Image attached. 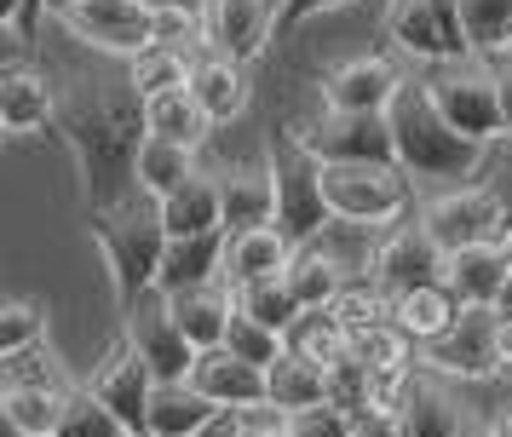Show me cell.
<instances>
[{"label": "cell", "mask_w": 512, "mask_h": 437, "mask_svg": "<svg viewBox=\"0 0 512 437\" xmlns=\"http://www.w3.org/2000/svg\"><path fill=\"white\" fill-rule=\"evenodd\" d=\"M196 437H248V414H219V420L202 426Z\"/></svg>", "instance_id": "obj_47"}, {"label": "cell", "mask_w": 512, "mask_h": 437, "mask_svg": "<svg viewBox=\"0 0 512 437\" xmlns=\"http://www.w3.org/2000/svg\"><path fill=\"white\" fill-rule=\"evenodd\" d=\"M52 437H127V426L98 403L93 391L81 386L70 403H64V420H58V432H52Z\"/></svg>", "instance_id": "obj_41"}, {"label": "cell", "mask_w": 512, "mask_h": 437, "mask_svg": "<svg viewBox=\"0 0 512 437\" xmlns=\"http://www.w3.org/2000/svg\"><path fill=\"white\" fill-rule=\"evenodd\" d=\"M392 133H397V167L420 184H449V190H461V179L478 167V156H484V144L461 138L438 115L426 81H409V87H403V98L392 104Z\"/></svg>", "instance_id": "obj_3"}, {"label": "cell", "mask_w": 512, "mask_h": 437, "mask_svg": "<svg viewBox=\"0 0 512 437\" xmlns=\"http://www.w3.org/2000/svg\"><path fill=\"white\" fill-rule=\"evenodd\" d=\"M466 305L455 294H449V282H438V288H420V294H403L392 299V322L409 334L415 345H432L443 340L449 328H455V317H461Z\"/></svg>", "instance_id": "obj_31"}, {"label": "cell", "mask_w": 512, "mask_h": 437, "mask_svg": "<svg viewBox=\"0 0 512 437\" xmlns=\"http://www.w3.org/2000/svg\"><path fill=\"white\" fill-rule=\"evenodd\" d=\"M196 41H202V12H190L185 0H156V46L185 52Z\"/></svg>", "instance_id": "obj_43"}, {"label": "cell", "mask_w": 512, "mask_h": 437, "mask_svg": "<svg viewBox=\"0 0 512 437\" xmlns=\"http://www.w3.org/2000/svg\"><path fill=\"white\" fill-rule=\"evenodd\" d=\"M144 133L167 138V144H185V150H202L208 133H213V121H208V110L196 104V92L179 87V92H162V98L144 104Z\"/></svg>", "instance_id": "obj_29"}, {"label": "cell", "mask_w": 512, "mask_h": 437, "mask_svg": "<svg viewBox=\"0 0 512 437\" xmlns=\"http://www.w3.org/2000/svg\"><path fill=\"white\" fill-rule=\"evenodd\" d=\"M173 317H179V334L202 351H219L225 334H231V317H236V288L231 282H213V288H196V294H173Z\"/></svg>", "instance_id": "obj_22"}, {"label": "cell", "mask_w": 512, "mask_h": 437, "mask_svg": "<svg viewBox=\"0 0 512 437\" xmlns=\"http://www.w3.org/2000/svg\"><path fill=\"white\" fill-rule=\"evenodd\" d=\"M392 41L420 58V64H466L472 58V41H466V23H461V0H397L392 6Z\"/></svg>", "instance_id": "obj_10"}, {"label": "cell", "mask_w": 512, "mask_h": 437, "mask_svg": "<svg viewBox=\"0 0 512 437\" xmlns=\"http://www.w3.org/2000/svg\"><path fill=\"white\" fill-rule=\"evenodd\" d=\"M248 437H294V432H288V420H259V426L248 420Z\"/></svg>", "instance_id": "obj_51"}, {"label": "cell", "mask_w": 512, "mask_h": 437, "mask_svg": "<svg viewBox=\"0 0 512 437\" xmlns=\"http://www.w3.org/2000/svg\"><path fill=\"white\" fill-rule=\"evenodd\" d=\"M461 23L472 52H507L512 46V0H461Z\"/></svg>", "instance_id": "obj_39"}, {"label": "cell", "mask_w": 512, "mask_h": 437, "mask_svg": "<svg viewBox=\"0 0 512 437\" xmlns=\"http://www.w3.org/2000/svg\"><path fill=\"white\" fill-rule=\"evenodd\" d=\"M219 196H225V236H248V230H265L277 219L271 167H231L219 179Z\"/></svg>", "instance_id": "obj_25"}, {"label": "cell", "mask_w": 512, "mask_h": 437, "mask_svg": "<svg viewBox=\"0 0 512 437\" xmlns=\"http://www.w3.org/2000/svg\"><path fill=\"white\" fill-rule=\"evenodd\" d=\"M288 351L305 357V363H317V368H334L351 351V334L334 311H305V317L288 328Z\"/></svg>", "instance_id": "obj_34"}, {"label": "cell", "mask_w": 512, "mask_h": 437, "mask_svg": "<svg viewBox=\"0 0 512 437\" xmlns=\"http://www.w3.org/2000/svg\"><path fill=\"white\" fill-rule=\"evenodd\" d=\"M190 69H196V64H190L185 52H173V46H150L144 58L127 64V81H133V92L150 104V98H162V92L190 87Z\"/></svg>", "instance_id": "obj_35"}, {"label": "cell", "mask_w": 512, "mask_h": 437, "mask_svg": "<svg viewBox=\"0 0 512 437\" xmlns=\"http://www.w3.org/2000/svg\"><path fill=\"white\" fill-rule=\"evenodd\" d=\"M35 345H47V305L41 299H6V311H0V363L24 357Z\"/></svg>", "instance_id": "obj_38"}, {"label": "cell", "mask_w": 512, "mask_h": 437, "mask_svg": "<svg viewBox=\"0 0 512 437\" xmlns=\"http://www.w3.org/2000/svg\"><path fill=\"white\" fill-rule=\"evenodd\" d=\"M369 276L386 299H403V294H420V288H438L443 276H449V253H443L420 225H403V230H392L386 242H374Z\"/></svg>", "instance_id": "obj_13"}, {"label": "cell", "mask_w": 512, "mask_h": 437, "mask_svg": "<svg viewBox=\"0 0 512 437\" xmlns=\"http://www.w3.org/2000/svg\"><path fill=\"white\" fill-rule=\"evenodd\" d=\"M162 213L167 242H190V236H225V196H219V179L196 173L185 190H173L167 202H156Z\"/></svg>", "instance_id": "obj_19"}, {"label": "cell", "mask_w": 512, "mask_h": 437, "mask_svg": "<svg viewBox=\"0 0 512 437\" xmlns=\"http://www.w3.org/2000/svg\"><path fill=\"white\" fill-rule=\"evenodd\" d=\"M133 179H139L144 202H167L173 190H185V184L196 179V150H185V144H167V138H144Z\"/></svg>", "instance_id": "obj_32"}, {"label": "cell", "mask_w": 512, "mask_h": 437, "mask_svg": "<svg viewBox=\"0 0 512 437\" xmlns=\"http://www.w3.org/2000/svg\"><path fill=\"white\" fill-rule=\"evenodd\" d=\"M403 75L386 58H351L323 81V110L328 115H392V104L403 98Z\"/></svg>", "instance_id": "obj_16"}, {"label": "cell", "mask_w": 512, "mask_h": 437, "mask_svg": "<svg viewBox=\"0 0 512 437\" xmlns=\"http://www.w3.org/2000/svg\"><path fill=\"white\" fill-rule=\"evenodd\" d=\"M277 12L282 0H202V46L248 69L277 41Z\"/></svg>", "instance_id": "obj_12"}, {"label": "cell", "mask_w": 512, "mask_h": 437, "mask_svg": "<svg viewBox=\"0 0 512 437\" xmlns=\"http://www.w3.org/2000/svg\"><path fill=\"white\" fill-rule=\"evenodd\" d=\"M426 92H432V104H438L443 121L461 138H472V144H489V138L507 133V121H501V75L495 69L449 64L426 81Z\"/></svg>", "instance_id": "obj_8"}, {"label": "cell", "mask_w": 512, "mask_h": 437, "mask_svg": "<svg viewBox=\"0 0 512 437\" xmlns=\"http://www.w3.org/2000/svg\"><path fill=\"white\" fill-rule=\"evenodd\" d=\"M52 12L75 41L127 64L156 46V0H52Z\"/></svg>", "instance_id": "obj_5"}, {"label": "cell", "mask_w": 512, "mask_h": 437, "mask_svg": "<svg viewBox=\"0 0 512 437\" xmlns=\"http://www.w3.org/2000/svg\"><path fill=\"white\" fill-rule=\"evenodd\" d=\"M420 230L455 259L466 248H495L507 236V207H501V196L489 184H461V190H443V196L426 202Z\"/></svg>", "instance_id": "obj_7"}, {"label": "cell", "mask_w": 512, "mask_h": 437, "mask_svg": "<svg viewBox=\"0 0 512 437\" xmlns=\"http://www.w3.org/2000/svg\"><path fill=\"white\" fill-rule=\"evenodd\" d=\"M41 12H47V0H0V23H6L18 41H35V29H41Z\"/></svg>", "instance_id": "obj_45"}, {"label": "cell", "mask_w": 512, "mask_h": 437, "mask_svg": "<svg viewBox=\"0 0 512 437\" xmlns=\"http://www.w3.org/2000/svg\"><path fill=\"white\" fill-rule=\"evenodd\" d=\"M495 75H501V121H507V138H512V64L495 69Z\"/></svg>", "instance_id": "obj_50"}, {"label": "cell", "mask_w": 512, "mask_h": 437, "mask_svg": "<svg viewBox=\"0 0 512 437\" xmlns=\"http://www.w3.org/2000/svg\"><path fill=\"white\" fill-rule=\"evenodd\" d=\"M328 403V368L305 363L294 351H282L277 363L265 368V409L277 420H294L305 409H323Z\"/></svg>", "instance_id": "obj_24"}, {"label": "cell", "mask_w": 512, "mask_h": 437, "mask_svg": "<svg viewBox=\"0 0 512 437\" xmlns=\"http://www.w3.org/2000/svg\"><path fill=\"white\" fill-rule=\"evenodd\" d=\"M294 437H357V414L340 409V403H323V409H305L288 420Z\"/></svg>", "instance_id": "obj_44"}, {"label": "cell", "mask_w": 512, "mask_h": 437, "mask_svg": "<svg viewBox=\"0 0 512 437\" xmlns=\"http://www.w3.org/2000/svg\"><path fill=\"white\" fill-rule=\"evenodd\" d=\"M219 414L225 409H213L190 380H179V386H156V397H150V426H144V432L150 437H196L202 426H213Z\"/></svg>", "instance_id": "obj_30"}, {"label": "cell", "mask_w": 512, "mask_h": 437, "mask_svg": "<svg viewBox=\"0 0 512 437\" xmlns=\"http://www.w3.org/2000/svg\"><path fill=\"white\" fill-rule=\"evenodd\" d=\"M340 6H351V0H282L277 12V35H294L305 18H317V12H340Z\"/></svg>", "instance_id": "obj_46"}, {"label": "cell", "mask_w": 512, "mask_h": 437, "mask_svg": "<svg viewBox=\"0 0 512 437\" xmlns=\"http://www.w3.org/2000/svg\"><path fill=\"white\" fill-rule=\"evenodd\" d=\"M495 248H501V259H507V271H512V225H507V236H501Z\"/></svg>", "instance_id": "obj_53"}, {"label": "cell", "mask_w": 512, "mask_h": 437, "mask_svg": "<svg viewBox=\"0 0 512 437\" xmlns=\"http://www.w3.org/2000/svg\"><path fill=\"white\" fill-rule=\"evenodd\" d=\"M357 437H397V420H386V414H363V420H357Z\"/></svg>", "instance_id": "obj_49"}, {"label": "cell", "mask_w": 512, "mask_h": 437, "mask_svg": "<svg viewBox=\"0 0 512 437\" xmlns=\"http://www.w3.org/2000/svg\"><path fill=\"white\" fill-rule=\"evenodd\" d=\"M190 386L202 391L213 409H225V414H254V409H265V368L231 357L225 345L196 357V368H190Z\"/></svg>", "instance_id": "obj_17"}, {"label": "cell", "mask_w": 512, "mask_h": 437, "mask_svg": "<svg viewBox=\"0 0 512 437\" xmlns=\"http://www.w3.org/2000/svg\"><path fill=\"white\" fill-rule=\"evenodd\" d=\"M282 282H288V294L300 299V311H334L340 305V294H346V259L340 253H328L323 242H311V248L294 253V265L282 271Z\"/></svg>", "instance_id": "obj_26"}, {"label": "cell", "mask_w": 512, "mask_h": 437, "mask_svg": "<svg viewBox=\"0 0 512 437\" xmlns=\"http://www.w3.org/2000/svg\"><path fill=\"white\" fill-rule=\"evenodd\" d=\"M225 242L231 236H190V242H167L162 253V276H156V294H196L225 282Z\"/></svg>", "instance_id": "obj_20"}, {"label": "cell", "mask_w": 512, "mask_h": 437, "mask_svg": "<svg viewBox=\"0 0 512 437\" xmlns=\"http://www.w3.org/2000/svg\"><path fill=\"white\" fill-rule=\"evenodd\" d=\"M87 230H93L98 253H104V271H110V288H116V305L133 311L144 294H156V276H162V253H167V230L156 202H133L104 207V213H87Z\"/></svg>", "instance_id": "obj_2"}, {"label": "cell", "mask_w": 512, "mask_h": 437, "mask_svg": "<svg viewBox=\"0 0 512 437\" xmlns=\"http://www.w3.org/2000/svg\"><path fill=\"white\" fill-rule=\"evenodd\" d=\"M461 432H466L461 403L443 391L438 374H420L403 414H397V437H461Z\"/></svg>", "instance_id": "obj_28"}, {"label": "cell", "mask_w": 512, "mask_h": 437, "mask_svg": "<svg viewBox=\"0 0 512 437\" xmlns=\"http://www.w3.org/2000/svg\"><path fill=\"white\" fill-rule=\"evenodd\" d=\"M156 386H162V380L144 368V357L127 340H121L116 351L93 368V380H87V391L116 414L127 432H144V426H150V397H156Z\"/></svg>", "instance_id": "obj_15"}, {"label": "cell", "mask_w": 512, "mask_h": 437, "mask_svg": "<svg viewBox=\"0 0 512 437\" xmlns=\"http://www.w3.org/2000/svg\"><path fill=\"white\" fill-rule=\"evenodd\" d=\"M489 432H495V437H512V403H501V409H495V420H489Z\"/></svg>", "instance_id": "obj_52"}, {"label": "cell", "mask_w": 512, "mask_h": 437, "mask_svg": "<svg viewBox=\"0 0 512 437\" xmlns=\"http://www.w3.org/2000/svg\"><path fill=\"white\" fill-rule=\"evenodd\" d=\"M75 391H29V386H0V409H6V426L18 437H52L58 420H64V403Z\"/></svg>", "instance_id": "obj_33"}, {"label": "cell", "mask_w": 512, "mask_h": 437, "mask_svg": "<svg viewBox=\"0 0 512 437\" xmlns=\"http://www.w3.org/2000/svg\"><path fill=\"white\" fill-rule=\"evenodd\" d=\"M236 311H242V317H254V322H265V328H271V334H282V340H288V328L305 317L300 299L288 294V282H282V276L254 282V288H236Z\"/></svg>", "instance_id": "obj_36"}, {"label": "cell", "mask_w": 512, "mask_h": 437, "mask_svg": "<svg viewBox=\"0 0 512 437\" xmlns=\"http://www.w3.org/2000/svg\"><path fill=\"white\" fill-rule=\"evenodd\" d=\"M127 437H150V432H127Z\"/></svg>", "instance_id": "obj_55"}, {"label": "cell", "mask_w": 512, "mask_h": 437, "mask_svg": "<svg viewBox=\"0 0 512 437\" xmlns=\"http://www.w3.org/2000/svg\"><path fill=\"white\" fill-rule=\"evenodd\" d=\"M351 357H357V363H369L374 374L415 368V363H409V357H415V340H409L397 322H374V328H363V334H351Z\"/></svg>", "instance_id": "obj_37"}, {"label": "cell", "mask_w": 512, "mask_h": 437, "mask_svg": "<svg viewBox=\"0 0 512 437\" xmlns=\"http://www.w3.org/2000/svg\"><path fill=\"white\" fill-rule=\"evenodd\" d=\"M190 92H196V104L208 110V121L219 127V121H236V115L248 110V98H254V87H248V69L231 64V58H196V69H190Z\"/></svg>", "instance_id": "obj_27"}, {"label": "cell", "mask_w": 512, "mask_h": 437, "mask_svg": "<svg viewBox=\"0 0 512 437\" xmlns=\"http://www.w3.org/2000/svg\"><path fill=\"white\" fill-rule=\"evenodd\" d=\"M294 253L300 248H294L277 225L248 230V236H231V242H225V282H231V288L271 282V276H282L288 265H294Z\"/></svg>", "instance_id": "obj_23"}, {"label": "cell", "mask_w": 512, "mask_h": 437, "mask_svg": "<svg viewBox=\"0 0 512 437\" xmlns=\"http://www.w3.org/2000/svg\"><path fill=\"white\" fill-rule=\"evenodd\" d=\"M409 173L403 167H323V196L334 225L380 230L409 213Z\"/></svg>", "instance_id": "obj_6"}, {"label": "cell", "mask_w": 512, "mask_h": 437, "mask_svg": "<svg viewBox=\"0 0 512 437\" xmlns=\"http://www.w3.org/2000/svg\"><path fill=\"white\" fill-rule=\"evenodd\" d=\"M300 144L323 167H397L392 115H328L300 127Z\"/></svg>", "instance_id": "obj_9"}, {"label": "cell", "mask_w": 512, "mask_h": 437, "mask_svg": "<svg viewBox=\"0 0 512 437\" xmlns=\"http://www.w3.org/2000/svg\"><path fill=\"white\" fill-rule=\"evenodd\" d=\"M495 357H501V374H512V311H501V328H495Z\"/></svg>", "instance_id": "obj_48"}, {"label": "cell", "mask_w": 512, "mask_h": 437, "mask_svg": "<svg viewBox=\"0 0 512 437\" xmlns=\"http://www.w3.org/2000/svg\"><path fill=\"white\" fill-rule=\"evenodd\" d=\"M121 340L139 351L144 368L162 386H179V380H190V368H196V345L179 334V317H173L167 294H144L133 311H121Z\"/></svg>", "instance_id": "obj_11"}, {"label": "cell", "mask_w": 512, "mask_h": 437, "mask_svg": "<svg viewBox=\"0 0 512 437\" xmlns=\"http://www.w3.org/2000/svg\"><path fill=\"white\" fill-rule=\"evenodd\" d=\"M225 351H231V357H242V363H254V368H271L282 351H288V340H282V334H271L265 322H254V317H242V311H236L231 334H225Z\"/></svg>", "instance_id": "obj_42"}, {"label": "cell", "mask_w": 512, "mask_h": 437, "mask_svg": "<svg viewBox=\"0 0 512 437\" xmlns=\"http://www.w3.org/2000/svg\"><path fill=\"white\" fill-rule=\"evenodd\" d=\"M0 374H6V386H29V391H81L87 386V380H70V374H64V363L52 357L47 345H35L24 357H6Z\"/></svg>", "instance_id": "obj_40"}, {"label": "cell", "mask_w": 512, "mask_h": 437, "mask_svg": "<svg viewBox=\"0 0 512 437\" xmlns=\"http://www.w3.org/2000/svg\"><path fill=\"white\" fill-rule=\"evenodd\" d=\"M0 127L12 138L58 127V87H52L41 69H29V64L0 69Z\"/></svg>", "instance_id": "obj_18"}, {"label": "cell", "mask_w": 512, "mask_h": 437, "mask_svg": "<svg viewBox=\"0 0 512 437\" xmlns=\"http://www.w3.org/2000/svg\"><path fill=\"white\" fill-rule=\"evenodd\" d=\"M52 133L70 144L81 184H87V213L121 207L139 196V150H144V98L133 81H104V75H75L58 87V127Z\"/></svg>", "instance_id": "obj_1"}, {"label": "cell", "mask_w": 512, "mask_h": 437, "mask_svg": "<svg viewBox=\"0 0 512 437\" xmlns=\"http://www.w3.org/2000/svg\"><path fill=\"white\" fill-rule=\"evenodd\" d=\"M449 294L461 299V305H472V311H501V299L512 294V271L507 259H501V248H466L449 259Z\"/></svg>", "instance_id": "obj_21"}, {"label": "cell", "mask_w": 512, "mask_h": 437, "mask_svg": "<svg viewBox=\"0 0 512 437\" xmlns=\"http://www.w3.org/2000/svg\"><path fill=\"white\" fill-rule=\"evenodd\" d=\"M461 437H495V432H489V426H466Z\"/></svg>", "instance_id": "obj_54"}, {"label": "cell", "mask_w": 512, "mask_h": 437, "mask_svg": "<svg viewBox=\"0 0 512 437\" xmlns=\"http://www.w3.org/2000/svg\"><path fill=\"white\" fill-rule=\"evenodd\" d=\"M495 328H501V311H472V305H466L461 317H455V328H449L443 340L426 345L420 363L432 368L438 380H489V374H501Z\"/></svg>", "instance_id": "obj_14"}, {"label": "cell", "mask_w": 512, "mask_h": 437, "mask_svg": "<svg viewBox=\"0 0 512 437\" xmlns=\"http://www.w3.org/2000/svg\"><path fill=\"white\" fill-rule=\"evenodd\" d=\"M265 167H271V184H277V219L271 225L294 248L323 242V230L334 225L328 196H323V161L300 144V133H288V138H271V161Z\"/></svg>", "instance_id": "obj_4"}]
</instances>
